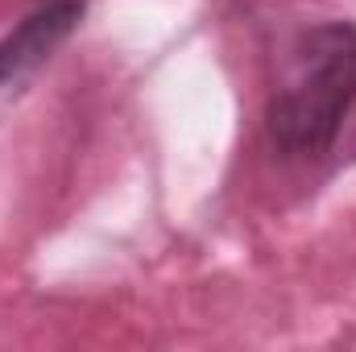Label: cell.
<instances>
[{
	"instance_id": "cell-1",
	"label": "cell",
	"mask_w": 356,
	"mask_h": 352,
	"mask_svg": "<svg viewBox=\"0 0 356 352\" xmlns=\"http://www.w3.org/2000/svg\"><path fill=\"white\" fill-rule=\"evenodd\" d=\"M356 104V25L323 21L302 29L286 50L266 104V129L277 154L319 158L336 145Z\"/></svg>"
},
{
	"instance_id": "cell-2",
	"label": "cell",
	"mask_w": 356,
	"mask_h": 352,
	"mask_svg": "<svg viewBox=\"0 0 356 352\" xmlns=\"http://www.w3.org/2000/svg\"><path fill=\"white\" fill-rule=\"evenodd\" d=\"M83 0H46L38 13H29L4 42H0V88L25 79L33 67L50 58V50L79 25Z\"/></svg>"
}]
</instances>
